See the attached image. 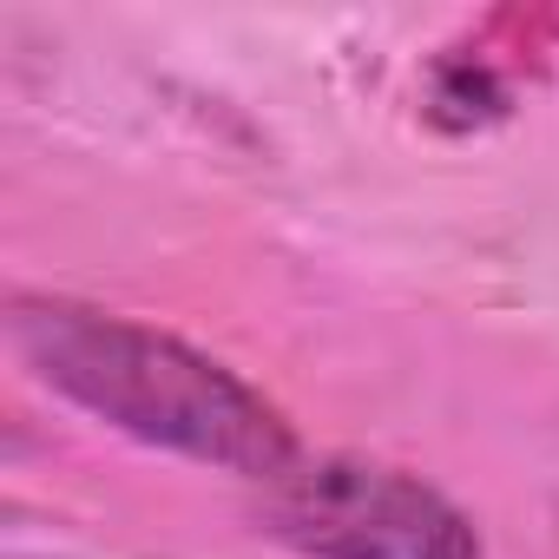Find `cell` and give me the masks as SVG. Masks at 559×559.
Masks as SVG:
<instances>
[{"instance_id":"cell-1","label":"cell","mask_w":559,"mask_h":559,"mask_svg":"<svg viewBox=\"0 0 559 559\" xmlns=\"http://www.w3.org/2000/svg\"><path fill=\"white\" fill-rule=\"evenodd\" d=\"M14 349L47 389L145 448L250 480H284L297 467V435L284 415L243 376L152 323L40 297L14 304Z\"/></svg>"},{"instance_id":"cell-2","label":"cell","mask_w":559,"mask_h":559,"mask_svg":"<svg viewBox=\"0 0 559 559\" xmlns=\"http://www.w3.org/2000/svg\"><path fill=\"white\" fill-rule=\"evenodd\" d=\"M270 520L310 559H480L474 520L382 461H297L276 480Z\"/></svg>"}]
</instances>
